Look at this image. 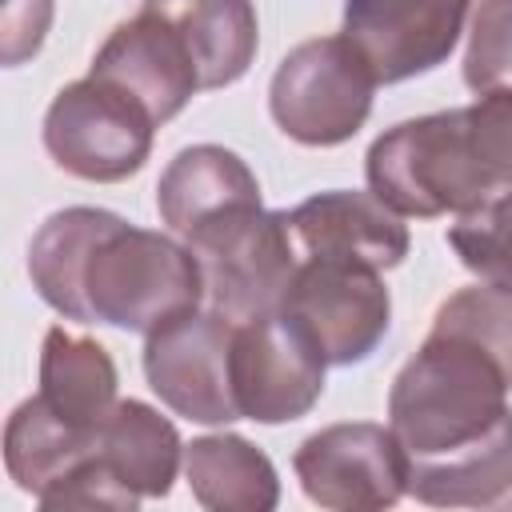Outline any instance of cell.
<instances>
[{
  "label": "cell",
  "instance_id": "ba28073f",
  "mask_svg": "<svg viewBox=\"0 0 512 512\" xmlns=\"http://www.w3.org/2000/svg\"><path fill=\"white\" fill-rule=\"evenodd\" d=\"M232 328L236 320L204 304L144 336V376L160 404L208 428L244 420L232 392Z\"/></svg>",
  "mask_w": 512,
  "mask_h": 512
},
{
  "label": "cell",
  "instance_id": "9a60e30c",
  "mask_svg": "<svg viewBox=\"0 0 512 512\" xmlns=\"http://www.w3.org/2000/svg\"><path fill=\"white\" fill-rule=\"evenodd\" d=\"M140 8L184 40L204 92L236 84L256 60L260 20L252 0H144Z\"/></svg>",
  "mask_w": 512,
  "mask_h": 512
},
{
  "label": "cell",
  "instance_id": "7402d4cb",
  "mask_svg": "<svg viewBox=\"0 0 512 512\" xmlns=\"http://www.w3.org/2000/svg\"><path fill=\"white\" fill-rule=\"evenodd\" d=\"M44 512H60V508H112V512H136L140 496L104 464L100 452H92L80 468H72L56 488H48L36 500Z\"/></svg>",
  "mask_w": 512,
  "mask_h": 512
},
{
  "label": "cell",
  "instance_id": "7a4b0ae2",
  "mask_svg": "<svg viewBox=\"0 0 512 512\" xmlns=\"http://www.w3.org/2000/svg\"><path fill=\"white\" fill-rule=\"evenodd\" d=\"M28 276L60 316L140 336L204 308L200 260L176 232H152L92 204L60 208L36 228Z\"/></svg>",
  "mask_w": 512,
  "mask_h": 512
},
{
  "label": "cell",
  "instance_id": "d6986e66",
  "mask_svg": "<svg viewBox=\"0 0 512 512\" xmlns=\"http://www.w3.org/2000/svg\"><path fill=\"white\" fill-rule=\"evenodd\" d=\"M96 444L100 436L72 428L40 396H28L12 408L4 424V468L20 492L40 500L72 468H80L96 452Z\"/></svg>",
  "mask_w": 512,
  "mask_h": 512
},
{
  "label": "cell",
  "instance_id": "277c9868",
  "mask_svg": "<svg viewBox=\"0 0 512 512\" xmlns=\"http://www.w3.org/2000/svg\"><path fill=\"white\" fill-rule=\"evenodd\" d=\"M376 88L380 80L344 32L316 36L276 64L268 112L288 140L304 148H336L364 128Z\"/></svg>",
  "mask_w": 512,
  "mask_h": 512
},
{
  "label": "cell",
  "instance_id": "5b68a950",
  "mask_svg": "<svg viewBox=\"0 0 512 512\" xmlns=\"http://www.w3.org/2000/svg\"><path fill=\"white\" fill-rule=\"evenodd\" d=\"M204 272V304L228 320H256L280 312L296 276L300 252L292 240L288 208L232 212L184 240Z\"/></svg>",
  "mask_w": 512,
  "mask_h": 512
},
{
  "label": "cell",
  "instance_id": "cb8c5ba5",
  "mask_svg": "<svg viewBox=\"0 0 512 512\" xmlns=\"http://www.w3.org/2000/svg\"><path fill=\"white\" fill-rule=\"evenodd\" d=\"M504 504H512V492H508V496H504Z\"/></svg>",
  "mask_w": 512,
  "mask_h": 512
},
{
  "label": "cell",
  "instance_id": "7c38bea8",
  "mask_svg": "<svg viewBox=\"0 0 512 512\" xmlns=\"http://www.w3.org/2000/svg\"><path fill=\"white\" fill-rule=\"evenodd\" d=\"M292 240L300 256L316 260H344L388 272L404 264L412 236L400 212H392L376 192L332 188L300 200L288 208Z\"/></svg>",
  "mask_w": 512,
  "mask_h": 512
},
{
  "label": "cell",
  "instance_id": "6da1fadb",
  "mask_svg": "<svg viewBox=\"0 0 512 512\" xmlns=\"http://www.w3.org/2000/svg\"><path fill=\"white\" fill-rule=\"evenodd\" d=\"M512 288L452 292L388 392V428L408 460V496L456 480L512 436Z\"/></svg>",
  "mask_w": 512,
  "mask_h": 512
},
{
  "label": "cell",
  "instance_id": "9c48e42d",
  "mask_svg": "<svg viewBox=\"0 0 512 512\" xmlns=\"http://www.w3.org/2000/svg\"><path fill=\"white\" fill-rule=\"evenodd\" d=\"M324 372V352L284 312L232 328V392L244 420L292 424L308 416L324 396Z\"/></svg>",
  "mask_w": 512,
  "mask_h": 512
},
{
  "label": "cell",
  "instance_id": "603a6c76",
  "mask_svg": "<svg viewBox=\"0 0 512 512\" xmlns=\"http://www.w3.org/2000/svg\"><path fill=\"white\" fill-rule=\"evenodd\" d=\"M52 0H0V60L8 68L32 60L52 28Z\"/></svg>",
  "mask_w": 512,
  "mask_h": 512
},
{
  "label": "cell",
  "instance_id": "52a82bcc",
  "mask_svg": "<svg viewBox=\"0 0 512 512\" xmlns=\"http://www.w3.org/2000/svg\"><path fill=\"white\" fill-rule=\"evenodd\" d=\"M280 312L316 340L332 368H352L384 344L392 328V292L376 268L300 256Z\"/></svg>",
  "mask_w": 512,
  "mask_h": 512
},
{
  "label": "cell",
  "instance_id": "44dd1931",
  "mask_svg": "<svg viewBox=\"0 0 512 512\" xmlns=\"http://www.w3.org/2000/svg\"><path fill=\"white\" fill-rule=\"evenodd\" d=\"M464 84L480 92L512 88V0H480L468 24Z\"/></svg>",
  "mask_w": 512,
  "mask_h": 512
},
{
  "label": "cell",
  "instance_id": "ffe728a7",
  "mask_svg": "<svg viewBox=\"0 0 512 512\" xmlns=\"http://www.w3.org/2000/svg\"><path fill=\"white\" fill-rule=\"evenodd\" d=\"M448 244L472 276L512 288V188L456 216V224L448 228Z\"/></svg>",
  "mask_w": 512,
  "mask_h": 512
},
{
  "label": "cell",
  "instance_id": "2e32d148",
  "mask_svg": "<svg viewBox=\"0 0 512 512\" xmlns=\"http://www.w3.org/2000/svg\"><path fill=\"white\" fill-rule=\"evenodd\" d=\"M116 384H120V376H116L112 352L100 340H92L84 332H72L64 324H52L44 332L36 396L60 420H68L80 432L100 436L112 408L120 404Z\"/></svg>",
  "mask_w": 512,
  "mask_h": 512
},
{
  "label": "cell",
  "instance_id": "4fadbf2b",
  "mask_svg": "<svg viewBox=\"0 0 512 512\" xmlns=\"http://www.w3.org/2000/svg\"><path fill=\"white\" fill-rule=\"evenodd\" d=\"M88 72L136 96L156 124H168L188 108L196 92H204L184 40L144 8L108 32Z\"/></svg>",
  "mask_w": 512,
  "mask_h": 512
},
{
  "label": "cell",
  "instance_id": "8992f818",
  "mask_svg": "<svg viewBox=\"0 0 512 512\" xmlns=\"http://www.w3.org/2000/svg\"><path fill=\"white\" fill-rule=\"evenodd\" d=\"M156 128L160 124L136 96L88 72L52 96L44 112V148L68 176L116 184L144 168Z\"/></svg>",
  "mask_w": 512,
  "mask_h": 512
},
{
  "label": "cell",
  "instance_id": "e0dca14e",
  "mask_svg": "<svg viewBox=\"0 0 512 512\" xmlns=\"http://www.w3.org/2000/svg\"><path fill=\"white\" fill-rule=\"evenodd\" d=\"M184 480L192 500L212 512H268L280 504V476L268 452L236 432L184 444Z\"/></svg>",
  "mask_w": 512,
  "mask_h": 512
},
{
  "label": "cell",
  "instance_id": "ac0fdd59",
  "mask_svg": "<svg viewBox=\"0 0 512 512\" xmlns=\"http://www.w3.org/2000/svg\"><path fill=\"white\" fill-rule=\"evenodd\" d=\"M96 452L140 500H164L184 464V444L176 424L160 416V408L132 396L112 408L108 424L100 428Z\"/></svg>",
  "mask_w": 512,
  "mask_h": 512
},
{
  "label": "cell",
  "instance_id": "8fae6325",
  "mask_svg": "<svg viewBox=\"0 0 512 512\" xmlns=\"http://www.w3.org/2000/svg\"><path fill=\"white\" fill-rule=\"evenodd\" d=\"M472 0H344V36L380 84L440 68L468 20Z\"/></svg>",
  "mask_w": 512,
  "mask_h": 512
},
{
  "label": "cell",
  "instance_id": "3957f363",
  "mask_svg": "<svg viewBox=\"0 0 512 512\" xmlns=\"http://www.w3.org/2000/svg\"><path fill=\"white\" fill-rule=\"evenodd\" d=\"M368 192L392 212L464 216L512 188V88L384 128L364 156Z\"/></svg>",
  "mask_w": 512,
  "mask_h": 512
},
{
  "label": "cell",
  "instance_id": "30bf717a",
  "mask_svg": "<svg viewBox=\"0 0 512 512\" xmlns=\"http://www.w3.org/2000/svg\"><path fill=\"white\" fill-rule=\"evenodd\" d=\"M304 496L332 512H380L408 496V460L388 424L344 420L312 432L292 456Z\"/></svg>",
  "mask_w": 512,
  "mask_h": 512
},
{
  "label": "cell",
  "instance_id": "5bb4252c",
  "mask_svg": "<svg viewBox=\"0 0 512 512\" xmlns=\"http://www.w3.org/2000/svg\"><path fill=\"white\" fill-rule=\"evenodd\" d=\"M244 208H260V180L224 144L180 148L156 180V212L180 240Z\"/></svg>",
  "mask_w": 512,
  "mask_h": 512
}]
</instances>
